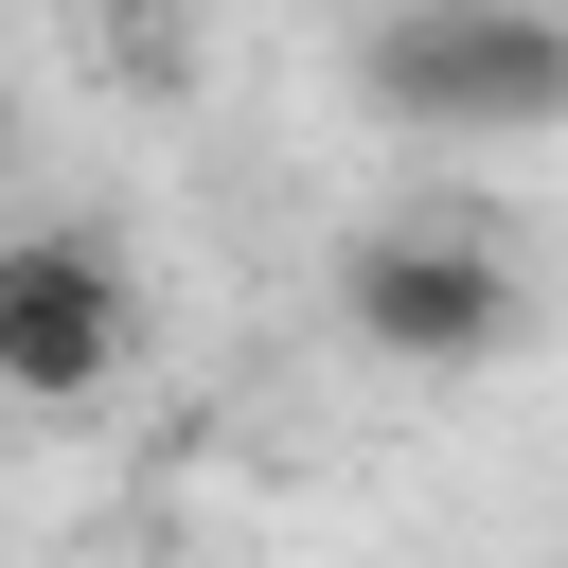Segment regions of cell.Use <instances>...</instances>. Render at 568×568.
Returning <instances> with one entry per match:
<instances>
[{
    "mask_svg": "<svg viewBox=\"0 0 568 568\" xmlns=\"http://www.w3.org/2000/svg\"><path fill=\"white\" fill-rule=\"evenodd\" d=\"M355 89L373 124H426V142H532L568 124V0H390L355 36Z\"/></svg>",
    "mask_w": 568,
    "mask_h": 568,
    "instance_id": "6da1fadb",
    "label": "cell"
},
{
    "mask_svg": "<svg viewBox=\"0 0 568 568\" xmlns=\"http://www.w3.org/2000/svg\"><path fill=\"white\" fill-rule=\"evenodd\" d=\"M515 320H532V284L462 213H373L337 248V337L373 373H479V355H515Z\"/></svg>",
    "mask_w": 568,
    "mask_h": 568,
    "instance_id": "7a4b0ae2",
    "label": "cell"
},
{
    "mask_svg": "<svg viewBox=\"0 0 568 568\" xmlns=\"http://www.w3.org/2000/svg\"><path fill=\"white\" fill-rule=\"evenodd\" d=\"M124 355H142V266L89 213L0 231V408H89Z\"/></svg>",
    "mask_w": 568,
    "mask_h": 568,
    "instance_id": "3957f363",
    "label": "cell"
},
{
    "mask_svg": "<svg viewBox=\"0 0 568 568\" xmlns=\"http://www.w3.org/2000/svg\"><path fill=\"white\" fill-rule=\"evenodd\" d=\"M0 142H18V106H0Z\"/></svg>",
    "mask_w": 568,
    "mask_h": 568,
    "instance_id": "277c9868",
    "label": "cell"
}]
</instances>
